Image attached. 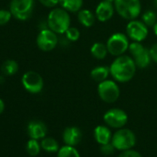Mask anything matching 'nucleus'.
<instances>
[{"instance_id":"nucleus-1","label":"nucleus","mask_w":157,"mask_h":157,"mask_svg":"<svg viewBox=\"0 0 157 157\" xmlns=\"http://www.w3.org/2000/svg\"><path fill=\"white\" fill-rule=\"evenodd\" d=\"M109 67L110 74L116 82H127L134 77L137 66L132 57L122 55L117 56Z\"/></svg>"},{"instance_id":"nucleus-2","label":"nucleus","mask_w":157,"mask_h":157,"mask_svg":"<svg viewBox=\"0 0 157 157\" xmlns=\"http://www.w3.org/2000/svg\"><path fill=\"white\" fill-rule=\"evenodd\" d=\"M47 26L58 34H63L70 27V17L64 9H55L50 11L47 18Z\"/></svg>"},{"instance_id":"nucleus-3","label":"nucleus","mask_w":157,"mask_h":157,"mask_svg":"<svg viewBox=\"0 0 157 157\" xmlns=\"http://www.w3.org/2000/svg\"><path fill=\"white\" fill-rule=\"evenodd\" d=\"M114 6L117 12L123 19L128 21L138 18L141 10L140 0H115Z\"/></svg>"},{"instance_id":"nucleus-4","label":"nucleus","mask_w":157,"mask_h":157,"mask_svg":"<svg viewBox=\"0 0 157 157\" xmlns=\"http://www.w3.org/2000/svg\"><path fill=\"white\" fill-rule=\"evenodd\" d=\"M116 150L126 151L131 149L136 143L135 134L128 128H120L116 131L111 140Z\"/></svg>"},{"instance_id":"nucleus-5","label":"nucleus","mask_w":157,"mask_h":157,"mask_svg":"<svg viewBox=\"0 0 157 157\" xmlns=\"http://www.w3.org/2000/svg\"><path fill=\"white\" fill-rule=\"evenodd\" d=\"M106 47L108 53L115 56H119L124 55V53L128 49L129 43L126 34L121 33H114L109 37L106 43Z\"/></svg>"},{"instance_id":"nucleus-6","label":"nucleus","mask_w":157,"mask_h":157,"mask_svg":"<svg viewBox=\"0 0 157 157\" xmlns=\"http://www.w3.org/2000/svg\"><path fill=\"white\" fill-rule=\"evenodd\" d=\"M97 92L99 97L104 102L108 104L115 103L120 94V90L117 83L111 80H105L102 82H99Z\"/></svg>"},{"instance_id":"nucleus-7","label":"nucleus","mask_w":157,"mask_h":157,"mask_svg":"<svg viewBox=\"0 0 157 157\" xmlns=\"http://www.w3.org/2000/svg\"><path fill=\"white\" fill-rule=\"evenodd\" d=\"M33 0H12L10 3V12L21 21L28 20L33 11Z\"/></svg>"},{"instance_id":"nucleus-8","label":"nucleus","mask_w":157,"mask_h":157,"mask_svg":"<svg viewBox=\"0 0 157 157\" xmlns=\"http://www.w3.org/2000/svg\"><path fill=\"white\" fill-rule=\"evenodd\" d=\"M128 50L138 67L145 68L149 66L151 60L150 52L140 42H133L132 44H130Z\"/></svg>"},{"instance_id":"nucleus-9","label":"nucleus","mask_w":157,"mask_h":157,"mask_svg":"<svg viewBox=\"0 0 157 157\" xmlns=\"http://www.w3.org/2000/svg\"><path fill=\"white\" fill-rule=\"evenodd\" d=\"M22 85L31 94H39L44 88V80L35 71H28L22 76Z\"/></svg>"},{"instance_id":"nucleus-10","label":"nucleus","mask_w":157,"mask_h":157,"mask_svg":"<svg viewBox=\"0 0 157 157\" xmlns=\"http://www.w3.org/2000/svg\"><path fill=\"white\" fill-rule=\"evenodd\" d=\"M104 120L111 128H121L128 122V115L122 109L112 108L105 112L104 115Z\"/></svg>"},{"instance_id":"nucleus-11","label":"nucleus","mask_w":157,"mask_h":157,"mask_svg":"<svg viewBox=\"0 0 157 157\" xmlns=\"http://www.w3.org/2000/svg\"><path fill=\"white\" fill-rule=\"evenodd\" d=\"M36 43L38 47L44 52H48L53 50L57 43H58V38L56 36V33L53 32L50 29H43L36 39Z\"/></svg>"},{"instance_id":"nucleus-12","label":"nucleus","mask_w":157,"mask_h":157,"mask_svg":"<svg viewBox=\"0 0 157 157\" xmlns=\"http://www.w3.org/2000/svg\"><path fill=\"white\" fill-rule=\"evenodd\" d=\"M127 34L134 42L140 43L148 35V26L143 21L132 20L127 25Z\"/></svg>"},{"instance_id":"nucleus-13","label":"nucleus","mask_w":157,"mask_h":157,"mask_svg":"<svg viewBox=\"0 0 157 157\" xmlns=\"http://www.w3.org/2000/svg\"><path fill=\"white\" fill-rule=\"evenodd\" d=\"M114 11H115V6L112 4V2L104 0V1L100 2L96 7L95 16L99 21L105 22L109 21L113 17Z\"/></svg>"},{"instance_id":"nucleus-14","label":"nucleus","mask_w":157,"mask_h":157,"mask_svg":"<svg viewBox=\"0 0 157 157\" xmlns=\"http://www.w3.org/2000/svg\"><path fill=\"white\" fill-rule=\"evenodd\" d=\"M82 132L78 127H68L66 128L63 132V140L66 145L76 146L82 140Z\"/></svg>"},{"instance_id":"nucleus-15","label":"nucleus","mask_w":157,"mask_h":157,"mask_svg":"<svg viewBox=\"0 0 157 157\" xmlns=\"http://www.w3.org/2000/svg\"><path fill=\"white\" fill-rule=\"evenodd\" d=\"M46 132H47L46 126L42 121L34 120L30 122L28 125V134L32 139L39 140L44 138Z\"/></svg>"},{"instance_id":"nucleus-16","label":"nucleus","mask_w":157,"mask_h":157,"mask_svg":"<svg viewBox=\"0 0 157 157\" xmlns=\"http://www.w3.org/2000/svg\"><path fill=\"white\" fill-rule=\"evenodd\" d=\"M94 136L95 140L100 144H105L111 141L112 140V133L111 130L105 127V126H97L94 128Z\"/></svg>"},{"instance_id":"nucleus-17","label":"nucleus","mask_w":157,"mask_h":157,"mask_svg":"<svg viewBox=\"0 0 157 157\" xmlns=\"http://www.w3.org/2000/svg\"><path fill=\"white\" fill-rule=\"evenodd\" d=\"M96 16L88 10H81L78 13V20L82 26L89 28L92 27L95 22Z\"/></svg>"},{"instance_id":"nucleus-18","label":"nucleus","mask_w":157,"mask_h":157,"mask_svg":"<svg viewBox=\"0 0 157 157\" xmlns=\"http://www.w3.org/2000/svg\"><path fill=\"white\" fill-rule=\"evenodd\" d=\"M110 74V67L106 66H98L92 69L91 77L96 82H102L105 81Z\"/></svg>"},{"instance_id":"nucleus-19","label":"nucleus","mask_w":157,"mask_h":157,"mask_svg":"<svg viewBox=\"0 0 157 157\" xmlns=\"http://www.w3.org/2000/svg\"><path fill=\"white\" fill-rule=\"evenodd\" d=\"M62 9L69 12H78L83 5V0H59Z\"/></svg>"},{"instance_id":"nucleus-20","label":"nucleus","mask_w":157,"mask_h":157,"mask_svg":"<svg viewBox=\"0 0 157 157\" xmlns=\"http://www.w3.org/2000/svg\"><path fill=\"white\" fill-rule=\"evenodd\" d=\"M91 53H92L94 57H95L97 59H104L106 56V55L108 53V50H107L106 44L97 42V43H94L92 45Z\"/></svg>"},{"instance_id":"nucleus-21","label":"nucleus","mask_w":157,"mask_h":157,"mask_svg":"<svg viewBox=\"0 0 157 157\" xmlns=\"http://www.w3.org/2000/svg\"><path fill=\"white\" fill-rule=\"evenodd\" d=\"M18 70H19L18 63L15 60H11V59H9L6 62H4L1 67L2 73L7 76H12L16 74Z\"/></svg>"},{"instance_id":"nucleus-22","label":"nucleus","mask_w":157,"mask_h":157,"mask_svg":"<svg viewBox=\"0 0 157 157\" xmlns=\"http://www.w3.org/2000/svg\"><path fill=\"white\" fill-rule=\"evenodd\" d=\"M41 147L44 151H49V152L58 151V150H59L58 142L53 138H44V139H43V140L41 142Z\"/></svg>"},{"instance_id":"nucleus-23","label":"nucleus","mask_w":157,"mask_h":157,"mask_svg":"<svg viewBox=\"0 0 157 157\" xmlns=\"http://www.w3.org/2000/svg\"><path fill=\"white\" fill-rule=\"evenodd\" d=\"M57 157H81L74 146L65 145L57 151Z\"/></svg>"},{"instance_id":"nucleus-24","label":"nucleus","mask_w":157,"mask_h":157,"mask_svg":"<svg viewBox=\"0 0 157 157\" xmlns=\"http://www.w3.org/2000/svg\"><path fill=\"white\" fill-rule=\"evenodd\" d=\"M142 21L148 27H153L157 22V15L152 10H148L142 14Z\"/></svg>"},{"instance_id":"nucleus-25","label":"nucleus","mask_w":157,"mask_h":157,"mask_svg":"<svg viewBox=\"0 0 157 157\" xmlns=\"http://www.w3.org/2000/svg\"><path fill=\"white\" fill-rule=\"evenodd\" d=\"M40 148H41V145L38 143L37 140L32 139L27 143V151L32 156H36L37 154H39Z\"/></svg>"},{"instance_id":"nucleus-26","label":"nucleus","mask_w":157,"mask_h":157,"mask_svg":"<svg viewBox=\"0 0 157 157\" xmlns=\"http://www.w3.org/2000/svg\"><path fill=\"white\" fill-rule=\"evenodd\" d=\"M65 34H66V37L67 38V40L69 42H76L78 40V38H80V36H81L80 31L75 27H69L66 31Z\"/></svg>"},{"instance_id":"nucleus-27","label":"nucleus","mask_w":157,"mask_h":157,"mask_svg":"<svg viewBox=\"0 0 157 157\" xmlns=\"http://www.w3.org/2000/svg\"><path fill=\"white\" fill-rule=\"evenodd\" d=\"M11 15H12V13L10 11L0 10V25L7 24L10 21Z\"/></svg>"},{"instance_id":"nucleus-28","label":"nucleus","mask_w":157,"mask_h":157,"mask_svg":"<svg viewBox=\"0 0 157 157\" xmlns=\"http://www.w3.org/2000/svg\"><path fill=\"white\" fill-rule=\"evenodd\" d=\"M101 151L103 154L105 155H110V154H113L116 148L114 147V145L112 144V142H108V143H105V144H102L101 145V148H100Z\"/></svg>"},{"instance_id":"nucleus-29","label":"nucleus","mask_w":157,"mask_h":157,"mask_svg":"<svg viewBox=\"0 0 157 157\" xmlns=\"http://www.w3.org/2000/svg\"><path fill=\"white\" fill-rule=\"evenodd\" d=\"M118 157H141V155L138 151L128 149L126 151H122V152L119 154Z\"/></svg>"},{"instance_id":"nucleus-30","label":"nucleus","mask_w":157,"mask_h":157,"mask_svg":"<svg viewBox=\"0 0 157 157\" xmlns=\"http://www.w3.org/2000/svg\"><path fill=\"white\" fill-rule=\"evenodd\" d=\"M150 56L152 61H154L155 63H157V44H154L151 46L150 50Z\"/></svg>"},{"instance_id":"nucleus-31","label":"nucleus","mask_w":157,"mask_h":157,"mask_svg":"<svg viewBox=\"0 0 157 157\" xmlns=\"http://www.w3.org/2000/svg\"><path fill=\"white\" fill-rule=\"evenodd\" d=\"M39 1L47 8H53L59 4V0H39Z\"/></svg>"},{"instance_id":"nucleus-32","label":"nucleus","mask_w":157,"mask_h":157,"mask_svg":"<svg viewBox=\"0 0 157 157\" xmlns=\"http://www.w3.org/2000/svg\"><path fill=\"white\" fill-rule=\"evenodd\" d=\"M5 109V104L2 99H0V114H2Z\"/></svg>"},{"instance_id":"nucleus-33","label":"nucleus","mask_w":157,"mask_h":157,"mask_svg":"<svg viewBox=\"0 0 157 157\" xmlns=\"http://www.w3.org/2000/svg\"><path fill=\"white\" fill-rule=\"evenodd\" d=\"M152 28H153V33H154V34L157 36V22L155 23V25H154Z\"/></svg>"},{"instance_id":"nucleus-34","label":"nucleus","mask_w":157,"mask_h":157,"mask_svg":"<svg viewBox=\"0 0 157 157\" xmlns=\"http://www.w3.org/2000/svg\"><path fill=\"white\" fill-rule=\"evenodd\" d=\"M106 1H109V2H115V0H106Z\"/></svg>"},{"instance_id":"nucleus-35","label":"nucleus","mask_w":157,"mask_h":157,"mask_svg":"<svg viewBox=\"0 0 157 157\" xmlns=\"http://www.w3.org/2000/svg\"><path fill=\"white\" fill-rule=\"evenodd\" d=\"M155 4H156V6H157V0H155Z\"/></svg>"}]
</instances>
